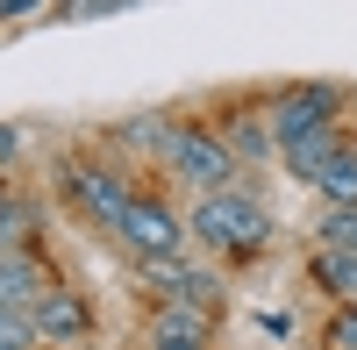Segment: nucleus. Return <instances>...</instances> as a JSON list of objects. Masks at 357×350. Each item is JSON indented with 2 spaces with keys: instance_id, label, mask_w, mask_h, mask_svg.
I'll return each instance as SVG.
<instances>
[{
  "instance_id": "7ed1b4c3",
  "label": "nucleus",
  "mask_w": 357,
  "mask_h": 350,
  "mask_svg": "<svg viewBox=\"0 0 357 350\" xmlns=\"http://www.w3.org/2000/svg\"><path fill=\"white\" fill-rule=\"evenodd\" d=\"M114 236H122L136 257H172L178 236H186V222H178L165 200H129V215L114 222Z\"/></svg>"
},
{
  "instance_id": "0eeeda50",
  "label": "nucleus",
  "mask_w": 357,
  "mask_h": 350,
  "mask_svg": "<svg viewBox=\"0 0 357 350\" xmlns=\"http://www.w3.org/2000/svg\"><path fill=\"white\" fill-rule=\"evenodd\" d=\"M29 314H36V336H50V343H72V336H86V322H93V314H86L72 294H57V286H50Z\"/></svg>"
},
{
  "instance_id": "20e7f679",
  "label": "nucleus",
  "mask_w": 357,
  "mask_h": 350,
  "mask_svg": "<svg viewBox=\"0 0 357 350\" xmlns=\"http://www.w3.org/2000/svg\"><path fill=\"white\" fill-rule=\"evenodd\" d=\"M321 122H336V86H286V93L272 100V129H279V151L293 136H307Z\"/></svg>"
},
{
  "instance_id": "9b49d317",
  "label": "nucleus",
  "mask_w": 357,
  "mask_h": 350,
  "mask_svg": "<svg viewBox=\"0 0 357 350\" xmlns=\"http://www.w3.org/2000/svg\"><path fill=\"white\" fill-rule=\"evenodd\" d=\"M336 151H343V143H336V122H321V129H307V136H293V143H286V165L301 172V179H314V172L329 165Z\"/></svg>"
},
{
  "instance_id": "9d476101",
  "label": "nucleus",
  "mask_w": 357,
  "mask_h": 350,
  "mask_svg": "<svg viewBox=\"0 0 357 350\" xmlns=\"http://www.w3.org/2000/svg\"><path fill=\"white\" fill-rule=\"evenodd\" d=\"M222 143L236 151V165H264V158L279 151V129H272V122H250V114H236Z\"/></svg>"
},
{
  "instance_id": "a211bd4d",
  "label": "nucleus",
  "mask_w": 357,
  "mask_h": 350,
  "mask_svg": "<svg viewBox=\"0 0 357 350\" xmlns=\"http://www.w3.org/2000/svg\"><path fill=\"white\" fill-rule=\"evenodd\" d=\"M336 343H343V350H357V307H350V314H336Z\"/></svg>"
},
{
  "instance_id": "f03ea898",
  "label": "nucleus",
  "mask_w": 357,
  "mask_h": 350,
  "mask_svg": "<svg viewBox=\"0 0 357 350\" xmlns=\"http://www.w3.org/2000/svg\"><path fill=\"white\" fill-rule=\"evenodd\" d=\"M165 165H172L193 193H222L236 172H243V165H236V151H229L222 136H207V129H178V143H172Z\"/></svg>"
},
{
  "instance_id": "4468645a",
  "label": "nucleus",
  "mask_w": 357,
  "mask_h": 350,
  "mask_svg": "<svg viewBox=\"0 0 357 350\" xmlns=\"http://www.w3.org/2000/svg\"><path fill=\"white\" fill-rule=\"evenodd\" d=\"M178 307H200V314H215V300H222V279L215 272H178Z\"/></svg>"
},
{
  "instance_id": "f257e3e1",
  "label": "nucleus",
  "mask_w": 357,
  "mask_h": 350,
  "mask_svg": "<svg viewBox=\"0 0 357 350\" xmlns=\"http://www.w3.org/2000/svg\"><path fill=\"white\" fill-rule=\"evenodd\" d=\"M186 236H200L207 250L250 257V250L272 243V208H264L257 193H236V186L200 193V200H193V215H186Z\"/></svg>"
},
{
  "instance_id": "ddd939ff",
  "label": "nucleus",
  "mask_w": 357,
  "mask_h": 350,
  "mask_svg": "<svg viewBox=\"0 0 357 350\" xmlns=\"http://www.w3.org/2000/svg\"><path fill=\"white\" fill-rule=\"evenodd\" d=\"M122 143H129V151H151V158H172L178 129H172V122H158V114H151V122H122Z\"/></svg>"
},
{
  "instance_id": "39448f33",
  "label": "nucleus",
  "mask_w": 357,
  "mask_h": 350,
  "mask_svg": "<svg viewBox=\"0 0 357 350\" xmlns=\"http://www.w3.org/2000/svg\"><path fill=\"white\" fill-rule=\"evenodd\" d=\"M65 193H72L79 208L100 222V229H114V222L129 215V200H136V193L114 179V172H100V165H72V172H65Z\"/></svg>"
},
{
  "instance_id": "1a4fd4ad",
  "label": "nucleus",
  "mask_w": 357,
  "mask_h": 350,
  "mask_svg": "<svg viewBox=\"0 0 357 350\" xmlns=\"http://www.w3.org/2000/svg\"><path fill=\"white\" fill-rule=\"evenodd\" d=\"M307 186H314L321 200H329V208H357V151H336V158L321 165Z\"/></svg>"
},
{
  "instance_id": "6ab92c4d",
  "label": "nucleus",
  "mask_w": 357,
  "mask_h": 350,
  "mask_svg": "<svg viewBox=\"0 0 357 350\" xmlns=\"http://www.w3.org/2000/svg\"><path fill=\"white\" fill-rule=\"evenodd\" d=\"M107 8H129V0H72V15H107Z\"/></svg>"
},
{
  "instance_id": "dca6fc26",
  "label": "nucleus",
  "mask_w": 357,
  "mask_h": 350,
  "mask_svg": "<svg viewBox=\"0 0 357 350\" xmlns=\"http://www.w3.org/2000/svg\"><path fill=\"white\" fill-rule=\"evenodd\" d=\"M321 243L357 250V208H329V215H321Z\"/></svg>"
},
{
  "instance_id": "f3484780",
  "label": "nucleus",
  "mask_w": 357,
  "mask_h": 350,
  "mask_svg": "<svg viewBox=\"0 0 357 350\" xmlns=\"http://www.w3.org/2000/svg\"><path fill=\"white\" fill-rule=\"evenodd\" d=\"M29 236V208L22 200H0V243H22Z\"/></svg>"
},
{
  "instance_id": "6e6552de",
  "label": "nucleus",
  "mask_w": 357,
  "mask_h": 350,
  "mask_svg": "<svg viewBox=\"0 0 357 350\" xmlns=\"http://www.w3.org/2000/svg\"><path fill=\"white\" fill-rule=\"evenodd\" d=\"M50 294V279H43V265H36V257H0V307H36Z\"/></svg>"
},
{
  "instance_id": "2eb2a0df",
  "label": "nucleus",
  "mask_w": 357,
  "mask_h": 350,
  "mask_svg": "<svg viewBox=\"0 0 357 350\" xmlns=\"http://www.w3.org/2000/svg\"><path fill=\"white\" fill-rule=\"evenodd\" d=\"M29 343H43L36 314H29V307H0V350H29Z\"/></svg>"
},
{
  "instance_id": "423d86ee",
  "label": "nucleus",
  "mask_w": 357,
  "mask_h": 350,
  "mask_svg": "<svg viewBox=\"0 0 357 350\" xmlns=\"http://www.w3.org/2000/svg\"><path fill=\"white\" fill-rule=\"evenodd\" d=\"M151 350H207V314L200 307H158L151 314Z\"/></svg>"
},
{
  "instance_id": "f8f14e48",
  "label": "nucleus",
  "mask_w": 357,
  "mask_h": 350,
  "mask_svg": "<svg viewBox=\"0 0 357 350\" xmlns=\"http://www.w3.org/2000/svg\"><path fill=\"white\" fill-rule=\"evenodd\" d=\"M314 286L357 300V250H336V243H314Z\"/></svg>"
},
{
  "instance_id": "aec40b11",
  "label": "nucleus",
  "mask_w": 357,
  "mask_h": 350,
  "mask_svg": "<svg viewBox=\"0 0 357 350\" xmlns=\"http://www.w3.org/2000/svg\"><path fill=\"white\" fill-rule=\"evenodd\" d=\"M15 158H22V136H15V129H0V165H15Z\"/></svg>"
}]
</instances>
